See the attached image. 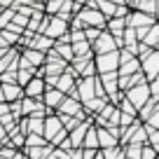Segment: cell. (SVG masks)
<instances>
[{"mask_svg": "<svg viewBox=\"0 0 159 159\" xmlns=\"http://www.w3.org/2000/svg\"><path fill=\"white\" fill-rule=\"evenodd\" d=\"M94 66H96V75L117 70L119 68V49L108 52V54H94Z\"/></svg>", "mask_w": 159, "mask_h": 159, "instance_id": "6da1fadb", "label": "cell"}, {"mask_svg": "<svg viewBox=\"0 0 159 159\" xmlns=\"http://www.w3.org/2000/svg\"><path fill=\"white\" fill-rule=\"evenodd\" d=\"M75 16L82 21V26H84V28H87V26H94V28H105V21H108L98 10H96V7H82Z\"/></svg>", "mask_w": 159, "mask_h": 159, "instance_id": "7a4b0ae2", "label": "cell"}, {"mask_svg": "<svg viewBox=\"0 0 159 159\" xmlns=\"http://www.w3.org/2000/svg\"><path fill=\"white\" fill-rule=\"evenodd\" d=\"M75 82H77V75L73 73V68H70V63H68V66H66V70L56 77V84H54V87H56L59 91H63L66 96L77 98V96H75ZM77 101H80V98H77Z\"/></svg>", "mask_w": 159, "mask_h": 159, "instance_id": "3957f363", "label": "cell"}, {"mask_svg": "<svg viewBox=\"0 0 159 159\" xmlns=\"http://www.w3.org/2000/svg\"><path fill=\"white\" fill-rule=\"evenodd\" d=\"M56 112L59 115H70V117H77V119L89 117V115L84 112V108H82V103H80L77 98H73V96H63V101H61V105L56 108Z\"/></svg>", "mask_w": 159, "mask_h": 159, "instance_id": "277c9868", "label": "cell"}, {"mask_svg": "<svg viewBox=\"0 0 159 159\" xmlns=\"http://www.w3.org/2000/svg\"><path fill=\"white\" fill-rule=\"evenodd\" d=\"M75 96L80 98V103L94 98L96 96V75L94 77H77V82H75Z\"/></svg>", "mask_w": 159, "mask_h": 159, "instance_id": "5b68a950", "label": "cell"}, {"mask_svg": "<svg viewBox=\"0 0 159 159\" xmlns=\"http://www.w3.org/2000/svg\"><path fill=\"white\" fill-rule=\"evenodd\" d=\"M70 68L77 77H94L96 75V66H94V56H75L70 61Z\"/></svg>", "mask_w": 159, "mask_h": 159, "instance_id": "8992f818", "label": "cell"}, {"mask_svg": "<svg viewBox=\"0 0 159 159\" xmlns=\"http://www.w3.org/2000/svg\"><path fill=\"white\" fill-rule=\"evenodd\" d=\"M91 49H94V54H108V52L119 49V45H117V40H115L112 35L103 28V30L98 33V38L91 42Z\"/></svg>", "mask_w": 159, "mask_h": 159, "instance_id": "52a82bcc", "label": "cell"}, {"mask_svg": "<svg viewBox=\"0 0 159 159\" xmlns=\"http://www.w3.org/2000/svg\"><path fill=\"white\" fill-rule=\"evenodd\" d=\"M124 96L134 103V108L138 110L140 105H145L150 101V87H148V82H140V84H136V87H131V89H126L124 91Z\"/></svg>", "mask_w": 159, "mask_h": 159, "instance_id": "ba28073f", "label": "cell"}, {"mask_svg": "<svg viewBox=\"0 0 159 159\" xmlns=\"http://www.w3.org/2000/svg\"><path fill=\"white\" fill-rule=\"evenodd\" d=\"M140 73L145 75V80H148V82L159 73V49H152V52L143 59V63H140Z\"/></svg>", "mask_w": 159, "mask_h": 159, "instance_id": "9c48e42d", "label": "cell"}, {"mask_svg": "<svg viewBox=\"0 0 159 159\" xmlns=\"http://www.w3.org/2000/svg\"><path fill=\"white\" fill-rule=\"evenodd\" d=\"M63 96H66V94H63V91H59L56 87H47L45 94H42V103H45V108H47V115L56 112V108L61 105Z\"/></svg>", "mask_w": 159, "mask_h": 159, "instance_id": "30bf717a", "label": "cell"}, {"mask_svg": "<svg viewBox=\"0 0 159 159\" xmlns=\"http://www.w3.org/2000/svg\"><path fill=\"white\" fill-rule=\"evenodd\" d=\"M45 89H47L45 77H40V75H33V77H30L28 82L24 84V96H28V98H42Z\"/></svg>", "mask_w": 159, "mask_h": 159, "instance_id": "8fae6325", "label": "cell"}, {"mask_svg": "<svg viewBox=\"0 0 159 159\" xmlns=\"http://www.w3.org/2000/svg\"><path fill=\"white\" fill-rule=\"evenodd\" d=\"M154 16L152 14H145V12L136 10V12H129L126 14V26H131V28H143V26H152L154 24Z\"/></svg>", "mask_w": 159, "mask_h": 159, "instance_id": "7c38bea8", "label": "cell"}, {"mask_svg": "<svg viewBox=\"0 0 159 159\" xmlns=\"http://www.w3.org/2000/svg\"><path fill=\"white\" fill-rule=\"evenodd\" d=\"M61 129H63V124H61V119H59V115H56V112H52V115H47V117H45V129H42V136H45L47 140H52Z\"/></svg>", "mask_w": 159, "mask_h": 159, "instance_id": "4fadbf2b", "label": "cell"}, {"mask_svg": "<svg viewBox=\"0 0 159 159\" xmlns=\"http://www.w3.org/2000/svg\"><path fill=\"white\" fill-rule=\"evenodd\" d=\"M96 136H98V150H105V148H115L119 145V138L112 136L105 126H96Z\"/></svg>", "mask_w": 159, "mask_h": 159, "instance_id": "5bb4252c", "label": "cell"}, {"mask_svg": "<svg viewBox=\"0 0 159 159\" xmlns=\"http://www.w3.org/2000/svg\"><path fill=\"white\" fill-rule=\"evenodd\" d=\"M28 47L30 49H40V52H49L52 47H54V40L47 38V35H42V33H35V35H30Z\"/></svg>", "mask_w": 159, "mask_h": 159, "instance_id": "9a60e30c", "label": "cell"}, {"mask_svg": "<svg viewBox=\"0 0 159 159\" xmlns=\"http://www.w3.org/2000/svg\"><path fill=\"white\" fill-rule=\"evenodd\" d=\"M0 84H2V82H0ZM2 96H5L7 103L19 101V98H24V87H19L16 82H12V84H2Z\"/></svg>", "mask_w": 159, "mask_h": 159, "instance_id": "2e32d148", "label": "cell"}, {"mask_svg": "<svg viewBox=\"0 0 159 159\" xmlns=\"http://www.w3.org/2000/svg\"><path fill=\"white\" fill-rule=\"evenodd\" d=\"M140 42L150 45L152 49H159V21H154V24L150 26V28H148V33H145V38L140 40Z\"/></svg>", "mask_w": 159, "mask_h": 159, "instance_id": "e0dca14e", "label": "cell"}, {"mask_svg": "<svg viewBox=\"0 0 159 159\" xmlns=\"http://www.w3.org/2000/svg\"><path fill=\"white\" fill-rule=\"evenodd\" d=\"M105 103H110V101H108V98H98V96H94V98L84 101V103H82V108H84V112L89 115V117H94V115L98 112V110L103 108Z\"/></svg>", "mask_w": 159, "mask_h": 159, "instance_id": "ac0fdd59", "label": "cell"}, {"mask_svg": "<svg viewBox=\"0 0 159 159\" xmlns=\"http://www.w3.org/2000/svg\"><path fill=\"white\" fill-rule=\"evenodd\" d=\"M73 59L75 56H94V49H91L89 40H80V42H73Z\"/></svg>", "mask_w": 159, "mask_h": 159, "instance_id": "d6986e66", "label": "cell"}, {"mask_svg": "<svg viewBox=\"0 0 159 159\" xmlns=\"http://www.w3.org/2000/svg\"><path fill=\"white\" fill-rule=\"evenodd\" d=\"M82 148L89 150H98V136H96V124H91L84 134V140H82Z\"/></svg>", "mask_w": 159, "mask_h": 159, "instance_id": "ffe728a7", "label": "cell"}, {"mask_svg": "<svg viewBox=\"0 0 159 159\" xmlns=\"http://www.w3.org/2000/svg\"><path fill=\"white\" fill-rule=\"evenodd\" d=\"M52 49H54L56 54L66 61V63H70V61H73V47H70L68 42H54V47H52Z\"/></svg>", "mask_w": 159, "mask_h": 159, "instance_id": "44dd1931", "label": "cell"}, {"mask_svg": "<svg viewBox=\"0 0 159 159\" xmlns=\"http://www.w3.org/2000/svg\"><path fill=\"white\" fill-rule=\"evenodd\" d=\"M94 7L105 16V19H110V16H115V7H117V5H115V2H110V0H96Z\"/></svg>", "mask_w": 159, "mask_h": 159, "instance_id": "7402d4cb", "label": "cell"}, {"mask_svg": "<svg viewBox=\"0 0 159 159\" xmlns=\"http://www.w3.org/2000/svg\"><path fill=\"white\" fill-rule=\"evenodd\" d=\"M117 108H119V112H124V115H131V117H138V110L134 108V103H131V101L126 98V96H122V98H119Z\"/></svg>", "mask_w": 159, "mask_h": 159, "instance_id": "603a6c76", "label": "cell"}, {"mask_svg": "<svg viewBox=\"0 0 159 159\" xmlns=\"http://www.w3.org/2000/svg\"><path fill=\"white\" fill-rule=\"evenodd\" d=\"M49 140L45 138V136H40V134H26V143L24 148H38V145H47Z\"/></svg>", "mask_w": 159, "mask_h": 159, "instance_id": "cb8c5ba5", "label": "cell"}, {"mask_svg": "<svg viewBox=\"0 0 159 159\" xmlns=\"http://www.w3.org/2000/svg\"><path fill=\"white\" fill-rule=\"evenodd\" d=\"M103 159H124V148L122 145H115V148H105L101 150Z\"/></svg>", "mask_w": 159, "mask_h": 159, "instance_id": "d4e9b609", "label": "cell"}, {"mask_svg": "<svg viewBox=\"0 0 159 159\" xmlns=\"http://www.w3.org/2000/svg\"><path fill=\"white\" fill-rule=\"evenodd\" d=\"M129 143H138V145H145V143H148V131H145L143 122H140V126L134 131V136L129 138Z\"/></svg>", "mask_w": 159, "mask_h": 159, "instance_id": "484cf974", "label": "cell"}, {"mask_svg": "<svg viewBox=\"0 0 159 159\" xmlns=\"http://www.w3.org/2000/svg\"><path fill=\"white\" fill-rule=\"evenodd\" d=\"M56 115H59V112H56ZM59 119H61V124H63V129H66V131H73L75 126H77L80 122H82V119L70 117V115H59Z\"/></svg>", "mask_w": 159, "mask_h": 159, "instance_id": "4316f807", "label": "cell"}, {"mask_svg": "<svg viewBox=\"0 0 159 159\" xmlns=\"http://www.w3.org/2000/svg\"><path fill=\"white\" fill-rule=\"evenodd\" d=\"M145 126V124H143ZM145 131H148V143L152 145L154 150H159V129H152V126H145Z\"/></svg>", "mask_w": 159, "mask_h": 159, "instance_id": "83f0119b", "label": "cell"}, {"mask_svg": "<svg viewBox=\"0 0 159 159\" xmlns=\"http://www.w3.org/2000/svg\"><path fill=\"white\" fill-rule=\"evenodd\" d=\"M61 2H63V0H45V5H42L45 14H56V12L61 10Z\"/></svg>", "mask_w": 159, "mask_h": 159, "instance_id": "f1b7e54d", "label": "cell"}, {"mask_svg": "<svg viewBox=\"0 0 159 159\" xmlns=\"http://www.w3.org/2000/svg\"><path fill=\"white\" fill-rule=\"evenodd\" d=\"M140 159H157V150H154L150 143L140 145Z\"/></svg>", "mask_w": 159, "mask_h": 159, "instance_id": "f546056e", "label": "cell"}, {"mask_svg": "<svg viewBox=\"0 0 159 159\" xmlns=\"http://www.w3.org/2000/svg\"><path fill=\"white\" fill-rule=\"evenodd\" d=\"M148 87H150V96H152V98H159V73L148 82Z\"/></svg>", "mask_w": 159, "mask_h": 159, "instance_id": "4dcf8cb0", "label": "cell"}, {"mask_svg": "<svg viewBox=\"0 0 159 159\" xmlns=\"http://www.w3.org/2000/svg\"><path fill=\"white\" fill-rule=\"evenodd\" d=\"M143 124H145V126H152V129H159V105H157V110H154V112L145 119Z\"/></svg>", "mask_w": 159, "mask_h": 159, "instance_id": "1f68e13d", "label": "cell"}, {"mask_svg": "<svg viewBox=\"0 0 159 159\" xmlns=\"http://www.w3.org/2000/svg\"><path fill=\"white\" fill-rule=\"evenodd\" d=\"M82 30H84V40H89V42H94V40L98 38V33H101V30H103V28H94V26H87V28H82Z\"/></svg>", "mask_w": 159, "mask_h": 159, "instance_id": "d6a6232c", "label": "cell"}, {"mask_svg": "<svg viewBox=\"0 0 159 159\" xmlns=\"http://www.w3.org/2000/svg\"><path fill=\"white\" fill-rule=\"evenodd\" d=\"M134 119H138V117H131V115H124V112H119V126H129Z\"/></svg>", "mask_w": 159, "mask_h": 159, "instance_id": "836d02e7", "label": "cell"}, {"mask_svg": "<svg viewBox=\"0 0 159 159\" xmlns=\"http://www.w3.org/2000/svg\"><path fill=\"white\" fill-rule=\"evenodd\" d=\"M98 150H89V148H82V159H94Z\"/></svg>", "mask_w": 159, "mask_h": 159, "instance_id": "e575fe53", "label": "cell"}, {"mask_svg": "<svg viewBox=\"0 0 159 159\" xmlns=\"http://www.w3.org/2000/svg\"><path fill=\"white\" fill-rule=\"evenodd\" d=\"M68 159H82V148H73L68 152Z\"/></svg>", "mask_w": 159, "mask_h": 159, "instance_id": "d590c367", "label": "cell"}, {"mask_svg": "<svg viewBox=\"0 0 159 159\" xmlns=\"http://www.w3.org/2000/svg\"><path fill=\"white\" fill-rule=\"evenodd\" d=\"M73 2H75L77 7H87V5H89V0H73Z\"/></svg>", "mask_w": 159, "mask_h": 159, "instance_id": "8d00e7d4", "label": "cell"}, {"mask_svg": "<svg viewBox=\"0 0 159 159\" xmlns=\"http://www.w3.org/2000/svg\"><path fill=\"white\" fill-rule=\"evenodd\" d=\"M2 101H5V96H2V84H0V103H2Z\"/></svg>", "mask_w": 159, "mask_h": 159, "instance_id": "74e56055", "label": "cell"}, {"mask_svg": "<svg viewBox=\"0 0 159 159\" xmlns=\"http://www.w3.org/2000/svg\"><path fill=\"white\" fill-rule=\"evenodd\" d=\"M94 159H103V154H101V150H98V152H96V157Z\"/></svg>", "mask_w": 159, "mask_h": 159, "instance_id": "f35d334b", "label": "cell"}, {"mask_svg": "<svg viewBox=\"0 0 159 159\" xmlns=\"http://www.w3.org/2000/svg\"><path fill=\"white\" fill-rule=\"evenodd\" d=\"M157 157H159V150H157Z\"/></svg>", "mask_w": 159, "mask_h": 159, "instance_id": "ab89813d", "label": "cell"}, {"mask_svg": "<svg viewBox=\"0 0 159 159\" xmlns=\"http://www.w3.org/2000/svg\"><path fill=\"white\" fill-rule=\"evenodd\" d=\"M0 10H2V7H0Z\"/></svg>", "mask_w": 159, "mask_h": 159, "instance_id": "60d3db41", "label": "cell"}]
</instances>
